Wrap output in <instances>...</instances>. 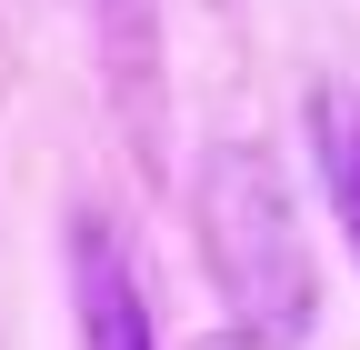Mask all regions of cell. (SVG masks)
Masks as SVG:
<instances>
[{"mask_svg":"<svg viewBox=\"0 0 360 350\" xmlns=\"http://www.w3.org/2000/svg\"><path fill=\"white\" fill-rule=\"evenodd\" d=\"M310 160H321L330 221L360 260V91H310Z\"/></svg>","mask_w":360,"mask_h":350,"instance_id":"3","label":"cell"},{"mask_svg":"<svg viewBox=\"0 0 360 350\" xmlns=\"http://www.w3.org/2000/svg\"><path fill=\"white\" fill-rule=\"evenodd\" d=\"M200 250H210V280L240 311L250 340H300L310 330V250H300V221H290V200H281L260 150H210Z\"/></svg>","mask_w":360,"mask_h":350,"instance_id":"1","label":"cell"},{"mask_svg":"<svg viewBox=\"0 0 360 350\" xmlns=\"http://www.w3.org/2000/svg\"><path fill=\"white\" fill-rule=\"evenodd\" d=\"M70 311H80V350H150V311H141V280H130L110 221L70 231Z\"/></svg>","mask_w":360,"mask_h":350,"instance_id":"2","label":"cell"},{"mask_svg":"<svg viewBox=\"0 0 360 350\" xmlns=\"http://www.w3.org/2000/svg\"><path fill=\"white\" fill-rule=\"evenodd\" d=\"M191 350H260V340H250V330H240V340H191Z\"/></svg>","mask_w":360,"mask_h":350,"instance_id":"4","label":"cell"}]
</instances>
